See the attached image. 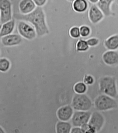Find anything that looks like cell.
I'll use <instances>...</instances> for the list:
<instances>
[{
	"mask_svg": "<svg viewBox=\"0 0 118 133\" xmlns=\"http://www.w3.org/2000/svg\"><path fill=\"white\" fill-rule=\"evenodd\" d=\"M67 1L69 2H72L75 1V0H67Z\"/></svg>",
	"mask_w": 118,
	"mask_h": 133,
	"instance_id": "cell-31",
	"label": "cell"
},
{
	"mask_svg": "<svg viewBox=\"0 0 118 133\" xmlns=\"http://www.w3.org/2000/svg\"><path fill=\"white\" fill-rule=\"evenodd\" d=\"M17 31L22 37L28 40H32L36 37L35 29L26 22L20 21L17 25Z\"/></svg>",
	"mask_w": 118,
	"mask_h": 133,
	"instance_id": "cell-5",
	"label": "cell"
},
{
	"mask_svg": "<svg viewBox=\"0 0 118 133\" xmlns=\"http://www.w3.org/2000/svg\"><path fill=\"white\" fill-rule=\"evenodd\" d=\"M100 91L104 94L113 98L117 97L116 81L115 77L104 76L101 77L99 82Z\"/></svg>",
	"mask_w": 118,
	"mask_h": 133,
	"instance_id": "cell-2",
	"label": "cell"
},
{
	"mask_svg": "<svg viewBox=\"0 0 118 133\" xmlns=\"http://www.w3.org/2000/svg\"><path fill=\"white\" fill-rule=\"evenodd\" d=\"M11 62L5 57L0 58V72L5 73L8 71L11 68Z\"/></svg>",
	"mask_w": 118,
	"mask_h": 133,
	"instance_id": "cell-19",
	"label": "cell"
},
{
	"mask_svg": "<svg viewBox=\"0 0 118 133\" xmlns=\"http://www.w3.org/2000/svg\"><path fill=\"white\" fill-rule=\"evenodd\" d=\"M69 34L70 36L73 39L79 38L80 37L79 28L77 26H72L69 31Z\"/></svg>",
	"mask_w": 118,
	"mask_h": 133,
	"instance_id": "cell-23",
	"label": "cell"
},
{
	"mask_svg": "<svg viewBox=\"0 0 118 133\" xmlns=\"http://www.w3.org/2000/svg\"><path fill=\"white\" fill-rule=\"evenodd\" d=\"M36 6L42 7L46 4L48 0H33Z\"/></svg>",
	"mask_w": 118,
	"mask_h": 133,
	"instance_id": "cell-27",
	"label": "cell"
},
{
	"mask_svg": "<svg viewBox=\"0 0 118 133\" xmlns=\"http://www.w3.org/2000/svg\"><path fill=\"white\" fill-rule=\"evenodd\" d=\"M90 48L86 40L80 39L76 43V50L78 52H85L88 51Z\"/></svg>",
	"mask_w": 118,
	"mask_h": 133,
	"instance_id": "cell-20",
	"label": "cell"
},
{
	"mask_svg": "<svg viewBox=\"0 0 118 133\" xmlns=\"http://www.w3.org/2000/svg\"><path fill=\"white\" fill-rule=\"evenodd\" d=\"M16 19L29 23L34 27L37 36L41 37L49 34V27L46 21V14L42 7L36 6L33 12L26 15L15 14Z\"/></svg>",
	"mask_w": 118,
	"mask_h": 133,
	"instance_id": "cell-1",
	"label": "cell"
},
{
	"mask_svg": "<svg viewBox=\"0 0 118 133\" xmlns=\"http://www.w3.org/2000/svg\"><path fill=\"white\" fill-rule=\"evenodd\" d=\"M102 59L105 63L110 66L117 64L118 52L117 50H108L102 56Z\"/></svg>",
	"mask_w": 118,
	"mask_h": 133,
	"instance_id": "cell-12",
	"label": "cell"
},
{
	"mask_svg": "<svg viewBox=\"0 0 118 133\" xmlns=\"http://www.w3.org/2000/svg\"><path fill=\"white\" fill-rule=\"evenodd\" d=\"M1 41L4 46L12 47L20 45L23 42V39L20 35L12 34L2 37Z\"/></svg>",
	"mask_w": 118,
	"mask_h": 133,
	"instance_id": "cell-10",
	"label": "cell"
},
{
	"mask_svg": "<svg viewBox=\"0 0 118 133\" xmlns=\"http://www.w3.org/2000/svg\"><path fill=\"white\" fill-rule=\"evenodd\" d=\"M73 114V109L69 105L61 107L57 112V117L61 121H68L71 118Z\"/></svg>",
	"mask_w": 118,
	"mask_h": 133,
	"instance_id": "cell-13",
	"label": "cell"
},
{
	"mask_svg": "<svg viewBox=\"0 0 118 133\" xmlns=\"http://www.w3.org/2000/svg\"><path fill=\"white\" fill-rule=\"evenodd\" d=\"M84 82L85 84L91 85L94 83V79L91 75H86L84 78Z\"/></svg>",
	"mask_w": 118,
	"mask_h": 133,
	"instance_id": "cell-26",
	"label": "cell"
},
{
	"mask_svg": "<svg viewBox=\"0 0 118 133\" xmlns=\"http://www.w3.org/2000/svg\"><path fill=\"white\" fill-rule=\"evenodd\" d=\"M80 35L83 38H87L91 35L92 30L87 25H83L79 27Z\"/></svg>",
	"mask_w": 118,
	"mask_h": 133,
	"instance_id": "cell-21",
	"label": "cell"
},
{
	"mask_svg": "<svg viewBox=\"0 0 118 133\" xmlns=\"http://www.w3.org/2000/svg\"><path fill=\"white\" fill-rule=\"evenodd\" d=\"M0 54H1V51H0Z\"/></svg>",
	"mask_w": 118,
	"mask_h": 133,
	"instance_id": "cell-34",
	"label": "cell"
},
{
	"mask_svg": "<svg viewBox=\"0 0 118 133\" xmlns=\"http://www.w3.org/2000/svg\"><path fill=\"white\" fill-rule=\"evenodd\" d=\"M86 41L88 46L90 47H96L98 46L100 43V40L98 38L96 37L90 38L86 40Z\"/></svg>",
	"mask_w": 118,
	"mask_h": 133,
	"instance_id": "cell-25",
	"label": "cell"
},
{
	"mask_svg": "<svg viewBox=\"0 0 118 133\" xmlns=\"http://www.w3.org/2000/svg\"><path fill=\"white\" fill-rule=\"evenodd\" d=\"M105 118L103 115L99 112H94L91 114L88 123L93 127L96 132H99L104 125Z\"/></svg>",
	"mask_w": 118,
	"mask_h": 133,
	"instance_id": "cell-9",
	"label": "cell"
},
{
	"mask_svg": "<svg viewBox=\"0 0 118 133\" xmlns=\"http://www.w3.org/2000/svg\"><path fill=\"white\" fill-rule=\"evenodd\" d=\"M94 106L98 111H106L116 109L118 104L114 98L103 94L100 95L95 99Z\"/></svg>",
	"mask_w": 118,
	"mask_h": 133,
	"instance_id": "cell-3",
	"label": "cell"
},
{
	"mask_svg": "<svg viewBox=\"0 0 118 133\" xmlns=\"http://www.w3.org/2000/svg\"><path fill=\"white\" fill-rule=\"evenodd\" d=\"M91 114L87 111H77L73 113L71 117V122L74 127H80L85 124L88 123Z\"/></svg>",
	"mask_w": 118,
	"mask_h": 133,
	"instance_id": "cell-7",
	"label": "cell"
},
{
	"mask_svg": "<svg viewBox=\"0 0 118 133\" xmlns=\"http://www.w3.org/2000/svg\"><path fill=\"white\" fill-rule=\"evenodd\" d=\"M115 0H98L96 5L101 10L105 16L109 17L115 14L112 10V6Z\"/></svg>",
	"mask_w": 118,
	"mask_h": 133,
	"instance_id": "cell-11",
	"label": "cell"
},
{
	"mask_svg": "<svg viewBox=\"0 0 118 133\" xmlns=\"http://www.w3.org/2000/svg\"><path fill=\"white\" fill-rule=\"evenodd\" d=\"M0 23H1V15H0Z\"/></svg>",
	"mask_w": 118,
	"mask_h": 133,
	"instance_id": "cell-33",
	"label": "cell"
},
{
	"mask_svg": "<svg viewBox=\"0 0 118 133\" xmlns=\"http://www.w3.org/2000/svg\"><path fill=\"white\" fill-rule=\"evenodd\" d=\"M88 17L93 24H97L102 21L105 16L101 10L96 4H92L88 10Z\"/></svg>",
	"mask_w": 118,
	"mask_h": 133,
	"instance_id": "cell-8",
	"label": "cell"
},
{
	"mask_svg": "<svg viewBox=\"0 0 118 133\" xmlns=\"http://www.w3.org/2000/svg\"><path fill=\"white\" fill-rule=\"evenodd\" d=\"M72 8L77 13H83L88 10L89 4L87 0H75L72 2Z\"/></svg>",
	"mask_w": 118,
	"mask_h": 133,
	"instance_id": "cell-15",
	"label": "cell"
},
{
	"mask_svg": "<svg viewBox=\"0 0 118 133\" xmlns=\"http://www.w3.org/2000/svg\"><path fill=\"white\" fill-rule=\"evenodd\" d=\"M88 1L93 4H96L98 2V0H88Z\"/></svg>",
	"mask_w": 118,
	"mask_h": 133,
	"instance_id": "cell-29",
	"label": "cell"
},
{
	"mask_svg": "<svg viewBox=\"0 0 118 133\" xmlns=\"http://www.w3.org/2000/svg\"><path fill=\"white\" fill-rule=\"evenodd\" d=\"M75 127L71 128L70 133H83L80 127Z\"/></svg>",
	"mask_w": 118,
	"mask_h": 133,
	"instance_id": "cell-28",
	"label": "cell"
},
{
	"mask_svg": "<svg viewBox=\"0 0 118 133\" xmlns=\"http://www.w3.org/2000/svg\"><path fill=\"white\" fill-rule=\"evenodd\" d=\"M87 86L85 83L82 82H78L74 87V90L78 94H83L87 90Z\"/></svg>",
	"mask_w": 118,
	"mask_h": 133,
	"instance_id": "cell-22",
	"label": "cell"
},
{
	"mask_svg": "<svg viewBox=\"0 0 118 133\" xmlns=\"http://www.w3.org/2000/svg\"><path fill=\"white\" fill-rule=\"evenodd\" d=\"M92 105L91 99L84 94H77L73 98L72 106L76 111H88L91 109Z\"/></svg>",
	"mask_w": 118,
	"mask_h": 133,
	"instance_id": "cell-4",
	"label": "cell"
},
{
	"mask_svg": "<svg viewBox=\"0 0 118 133\" xmlns=\"http://www.w3.org/2000/svg\"><path fill=\"white\" fill-rule=\"evenodd\" d=\"M1 23L3 24L12 19V4L10 0H0Z\"/></svg>",
	"mask_w": 118,
	"mask_h": 133,
	"instance_id": "cell-6",
	"label": "cell"
},
{
	"mask_svg": "<svg viewBox=\"0 0 118 133\" xmlns=\"http://www.w3.org/2000/svg\"><path fill=\"white\" fill-rule=\"evenodd\" d=\"M15 21L13 19L3 24L0 32V37L12 34L15 29Z\"/></svg>",
	"mask_w": 118,
	"mask_h": 133,
	"instance_id": "cell-17",
	"label": "cell"
},
{
	"mask_svg": "<svg viewBox=\"0 0 118 133\" xmlns=\"http://www.w3.org/2000/svg\"><path fill=\"white\" fill-rule=\"evenodd\" d=\"M5 132L4 130L0 126V133H4Z\"/></svg>",
	"mask_w": 118,
	"mask_h": 133,
	"instance_id": "cell-30",
	"label": "cell"
},
{
	"mask_svg": "<svg viewBox=\"0 0 118 133\" xmlns=\"http://www.w3.org/2000/svg\"><path fill=\"white\" fill-rule=\"evenodd\" d=\"M83 133H94L96 132V130L89 123L85 124L80 127Z\"/></svg>",
	"mask_w": 118,
	"mask_h": 133,
	"instance_id": "cell-24",
	"label": "cell"
},
{
	"mask_svg": "<svg viewBox=\"0 0 118 133\" xmlns=\"http://www.w3.org/2000/svg\"><path fill=\"white\" fill-rule=\"evenodd\" d=\"M36 7L33 0H21L19 4V11L21 14L23 15L31 13Z\"/></svg>",
	"mask_w": 118,
	"mask_h": 133,
	"instance_id": "cell-14",
	"label": "cell"
},
{
	"mask_svg": "<svg viewBox=\"0 0 118 133\" xmlns=\"http://www.w3.org/2000/svg\"><path fill=\"white\" fill-rule=\"evenodd\" d=\"M71 129V125L66 121H59L56 124V130L57 133H70Z\"/></svg>",
	"mask_w": 118,
	"mask_h": 133,
	"instance_id": "cell-18",
	"label": "cell"
},
{
	"mask_svg": "<svg viewBox=\"0 0 118 133\" xmlns=\"http://www.w3.org/2000/svg\"><path fill=\"white\" fill-rule=\"evenodd\" d=\"M2 26V24H0V32H1V29Z\"/></svg>",
	"mask_w": 118,
	"mask_h": 133,
	"instance_id": "cell-32",
	"label": "cell"
},
{
	"mask_svg": "<svg viewBox=\"0 0 118 133\" xmlns=\"http://www.w3.org/2000/svg\"><path fill=\"white\" fill-rule=\"evenodd\" d=\"M105 47L108 50H116L118 48V35H113L106 39L104 42Z\"/></svg>",
	"mask_w": 118,
	"mask_h": 133,
	"instance_id": "cell-16",
	"label": "cell"
}]
</instances>
